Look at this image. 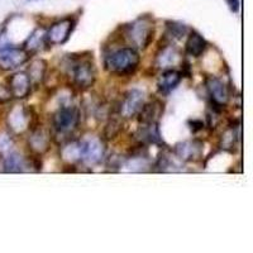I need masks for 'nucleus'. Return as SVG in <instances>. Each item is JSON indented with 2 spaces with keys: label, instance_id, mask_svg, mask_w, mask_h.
<instances>
[{
  "label": "nucleus",
  "instance_id": "9d476101",
  "mask_svg": "<svg viewBox=\"0 0 253 253\" xmlns=\"http://www.w3.org/2000/svg\"><path fill=\"white\" fill-rule=\"evenodd\" d=\"M8 86L12 91L13 98L26 99L32 91V83L27 72H17L8 80Z\"/></svg>",
  "mask_w": 253,
  "mask_h": 253
},
{
  "label": "nucleus",
  "instance_id": "393cba45",
  "mask_svg": "<svg viewBox=\"0 0 253 253\" xmlns=\"http://www.w3.org/2000/svg\"><path fill=\"white\" fill-rule=\"evenodd\" d=\"M12 137H9L8 134H0V155L9 153V151L12 148Z\"/></svg>",
  "mask_w": 253,
  "mask_h": 253
},
{
  "label": "nucleus",
  "instance_id": "f8f14e48",
  "mask_svg": "<svg viewBox=\"0 0 253 253\" xmlns=\"http://www.w3.org/2000/svg\"><path fill=\"white\" fill-rule=\"evenodd\" d=\"M207 89L210 94L211 100L215 103L220 104V105H225L228 101L229 94H228V89L225 86V84L218 78H209L207 81Z\"/></svg>",
  "mask_w": 253,
  "mask_h": 253
},
{
  "label": "nucleus",
  "instance_id": "f3484780",
  "mask_svg": "<svg viewBox=\"0 0 253 253\" xmlns=\"http://www.w3.org/2000/svg\"><path fill=\"white\" fill-rule=\"evenodd\" d=\"M175 152L177 157L184 161H193L195 157H199L202 153V144L198 142H182L175 147Z\"/></svg>",
  "mask_w": 253,
  "mask_h": 253
},
{
  "label": "nucleus",
  "instance_id": "ddd939ff",
  "mask_svg": "<svg viewBox=\"0 0 253 253\" xmlns=\"http://www.w3.org/2000/svg\"><path fill=\"white\" fill-rule=\"evenodd\" d=\"M181 72L172 69L166 70V71L162 72L161 78L158 79V90L162 94H170L172 90H175L178 86V84L181 83Z\"/></svg>",
  "mask_w": 253,
  "mask_h": 253
},
{
  "label": "nucleus",
  "instance_id": "a878e982",
  "mask_svg": "<svg viewBox=\"0 0 253 253\" xmlns=\"http://www.w3.org/2000/svg\"><path fill=\"white\" fill-rule=\"evenodd\" d=\"M13 99V95L8 85L0 84V104H5Z\"/></svg>",
  "mask_w": 253,
  "mask_h": 253
},
{
  "label": "nucleus",
  "instance_id": "b1692460",
  "mask_svg": "<svg viewBox=\"0 0 253 253\" xmlns=\"http://www.w3.org/2000/svg\"><path fill=\"white\" fill-rule=\"evenodd\" d=\"M167 36H171L175 40H181L184 36L187 35V27L185 24L176 23V22H167Z\"/></svg>",
  "mask_w": 253,
  "mask_h": 253
},
{
  "label": "nucleus",
  "instance_id": "6e6552de",
  "mask_svg": "<svg viewBox=\"0 0 253 253\" xmlns=\"http://www.w3.org/2000/svg\"><path fill=\"white\" fill-rule=\"evenodd\" d=\"M81 156L80 161L86 162L89 165H96L103 160L105 153V147L103 141L99 138H90L80 142Z\"/></svg>",
  "mask_w": 253,
  "mask_h": 253
},
{
  "label": "nucleus",
  "instance_id": "a211bd4d",
  "mask_svg": "<svg viewBox=\"0 0 253 253\" xmlns=\"http://www.w3.org/2000/svg\"><path fill=\"white\" fill-rule=\"evenodd\" d=\"M46 43V32L43 29H36L24 42L23 48L28 52L29 55L36 53L42 48V46Z\"/></svg>",
  "mask_w": 253,
  "mask_h": 253
},
{
  "label": "nucleus",
  "instance_id": "4be33fe9",
  "mask_svg": "<svg viewBox=\"0 0 253 253\" xmlns=\"http://www.w3.org/2000/svg\"><path fill=\"white\" fill-rule=\"evenodd\" d=\"M61 156L65 161L67 162H75L80 161L81 156V148H80V142H69L67 144L62 147L61 150Z\"/></svg>",
  "mask_w": 253,
  "mask_h": 253
},
{
  "label": "nucleus",
  "instance_id": "6ab92c4d",
  "mask_svg": "<svg viewBox=\"0 0 253 253\" xmlns=\"http://www.w3.org/2000/svg\"><path fill=\"white\" fill-rule=\"evenodd\" d=\"M47 70V63L44 60H35L29 65L28 67V75L29 80H31L32 85H38L41 81L44 79Z\"/></svg>",
  "mask_w": 253,
  "mask_h": 253
},
{
  "label": "nucleus",
  "instance_id": "aec40b11",
  "mask_svg": "<svg viewBox=\"0 0 253 253\" xmlns=\"http://www.w3.org/2000/svg\"><path fill=\"white\" fill-rule=\"evenodd\" d=\"M24 166H26V162L22 156L15 152L8 153L4 160V170L6 172H20V171H23Z\"/></svg>",
  "mask_w": 253,
  "mask_h": 253
},
{
  "label": "nucleus",
  "instance_id": "20e7f679",
  "mask_svg": "<svg viewBox=\"0 0 253 253\" xmlns=\"http://www.w3.org/2000/svg\"><path fill=\"white\" fill-rule=\"evenodd\" d=\"M72 81L76 86L85 90L91 87L96 80V70L94 62L87 58H76L71 67Z\"/></svg>",
  "mask_w": 253,
  "mask_h": 253
},
{
  "label": "nucleus",
  "instance_id": "1a4fd4ad",
  "mask_svg": "<svg viewBox=\"0 0 253 253\" xmlns=\"http://www.w3.org/2000/svg\"><path fill=\"white\" fill-rule=\"evenodd\" d=\"M6 124H8L10 132L14 134H20L28 129L31 126V114L22 105H15L6 117Z\"/></svg>",
  "mask_w": 253,
  "mask_h": 253
},
{
  "label": "nucleus",
  "instance_id": "39448f33",
  "mask_svg": "<svg viewBox=\"0 0 253 253\" xmlns=\"http://www.w3.org/2000/svg\"><path fill=\"white\" fill-rule=\"evenodd\" d=\"M28 52L23 47H15L12 44L0 46V70L3 71H13L19 69L24 63L29 61Z\"/></svg>",
  "mask_w": 253,
  "mask_h": 253
},
{
  "label": "nucleus",
  "instance_id": "f257e3e1",
  "mask_svg": "<svg viewBox=\"0 0 253 253\" xmlns=\"http://www.w3.org/2000/svg\"><path fill=\"white\" fill-rule=\"evenodd\" d=\"M141 57L133 47H123L112 52L104 60V66L112 74L118 76H129L138 69Z\"/></svg>",
  "mask_w": 253,
  "mask_h": 253
},
{
  "label": "nucleus",
  "instance_id": "4468645a",
  "mask_svg": "<svg viewBox=\"0 0 253 253\" xmlns=\"http://www.w3.org/2000/svg\"><path fill=\"white\" fill-rule=\"evenodd\" d=\"M162 112H164V104L161 101L153 100L151 103H144L137 115L139 117V123H156Z\"/></svg>",
  "mask_w": 253,
  "mask_h": 253
},
{
  "label": "nucleus",
  "instance_id": "9b49d317",
  "mask_svg": "<svg viewBox=\"0 0 253 253\" xmlns=\"http://www.w3.org/2000/svg\"><path fill=\"white\" fill-rule=\"evenodd\" d=\"M28 146L32 152L36 155H43L49 150L51 135L42 128H36L32 130V134L28 139Z\"/></svg>",
  "mask_w": 253,
  "mask_h": 253
},
{
  "label": "nucleus",
  "instance_id": "7ed1b4c3",
  "mask_svg": "<svg viewBox=\"0 0 253 253\" xmlns=\"http://www.w3.org/2000/svg\"><path fill=\"white\" fill-rule=\"evenodd\" d=\"M80 123V110L74 105H63L52 117V126L60 134H69Z\"/></svg>",
  "mask_w": 253,
  "mask_h": 253
},
{
  "label": "nucleus",
  "instance_id": "2eb2a0df",
  "mask_svg": "<svg viewBox=\"0 0 253 253\" xmlns=\"http://www.w3.org/2000/svg\"><path fill=\"white\" fill-rule=\"evenodd\" d=\"M137 137L142 143L158 144L162 142L157 122L156 123H141L138 132H137Z\"/></svg>",
  "mask_w": 253,
  "mask_h": 253
},
{
  "label": "nucleus",
  "instance_id": "5701e85b",
  "mask_svg": "<svg viewBox=\"0 0 253 253\" xmlns=\"http://www.w3.org/2000/svg\"><path fill=\"white\" fill-rule=\"evenodd\" d=\"M122 126H123V123H122L121 119L117 118V117L110 119V121L107 123V126H105V129H104V135H105V138L107 139L115 138V137L121 133Z\"/></svg>",
  "mask_w": 253,
  "mask_h": 253
},
{
  "label": "nucleus",
  "instance_id": "0eeeda50",
  "mask_svg": "<svg viewBox=\"0 0 253 253\" xmlns=\"http://www.w3.org/2000/svg\"><path fill=\"white\" fill-rule=\"evenodd\" d=\"M144 104V92L138 89H132L124 94L119 105V114L123 118H133L138 114Z\"/></svg>",
  "mask_w": 253,
  "mask_h": 253
},
{
  "label": "nucleus",
  "instance_id": "dca6fc26",
  "mask_svg": "<svg viewBox=\"0 0 253 253\" xmlns=\"http://www.w3.org/2000/svg\"><path fill=\"white\" fill-rule=\"evenodd\" d=\"M207 47V41L204 40L203 36L199 35L198 32H191L186 41V44H185L186 53L193 57H200L205 52Z\"/></svg>",
  "mask_w": 253,
  "mask_h": 253
},
{
  "label": "nucleus",
  "instance_id": "bb28decb",
  "mask_svg": "<svg viewBox=\"0 0 253 253\" xmlns=\"http://www.w3.org/2000/svg\"><path fill=\"white\" fill-rule=\"evenodd\" d=\"M190 126H191V129L194 132H198V130H202L204 128V123L199 119H194V121H190Z\"/></svg>",
  "mask_w": 253,
  "mask_h": 253
},
{
  "label": "nucleus",
  "instance_id": "f03ea898",
  "mask_svg": "<svg viewBox=\"0 0 253 253\" xmlns=\"http://www.w3.org/2000/svg\"><path fill=\"white\" fill-rule=\"evenodd\" d=\"M126 38L133 44V48L146 49L152 43L155 37V23L150 17H141L126 27Z\"/></svg>",
  "mask_w": 253,
  "mask_h": 253
},
{
  "label": "nucleus",
  "instance_id": "423d86ee",
  "mask_svg": "<svg viewBox=\"0 0 253 253\" xmlns=\"http://www.w3.org/2000/svg\"><path fill=\"white\" fill-rule=\"evenodd\" d=\"M75 20L72 18H65L62 20H58L52 24L46 32V42L52 46H58V44L66 43L69 41L71 32L75 27Z\"/></svg>",
  "mask_w": 253,
  "mask_h": 253
},
{
  "label": "nucleus",
  "instance_id": "412c9836",
  "mask_svg": "<svg viewBox=\"0 0 253 253\" xmlns=\"http://www.w3.org/2000/svg\"><path fill=\"white\" fill-rule=\"evenodd\" d=\"M178 57L177 49L173 48L172 46H167L160 52L157 56V65L160 67H169L175 65Z\"/></svg>",
  "mask_w": 253,
  "mask_h": 253
},
{
  "label": "nucleus",
  "instance_id": "cd10ccee",
  "mask_svg": "<svg viewBox=\"0 0 253 253\" xmlns=\"http://www.w3.org/2000/svg\"><path fill=\"white\" fill-rule=\"evenodd\" d=\"M228 5H229L230 10L233 13H237L239 10V0H227Z\"/></svg>",
  "mask_w": 253,
  "mask_h": 253
}]
</instances>
